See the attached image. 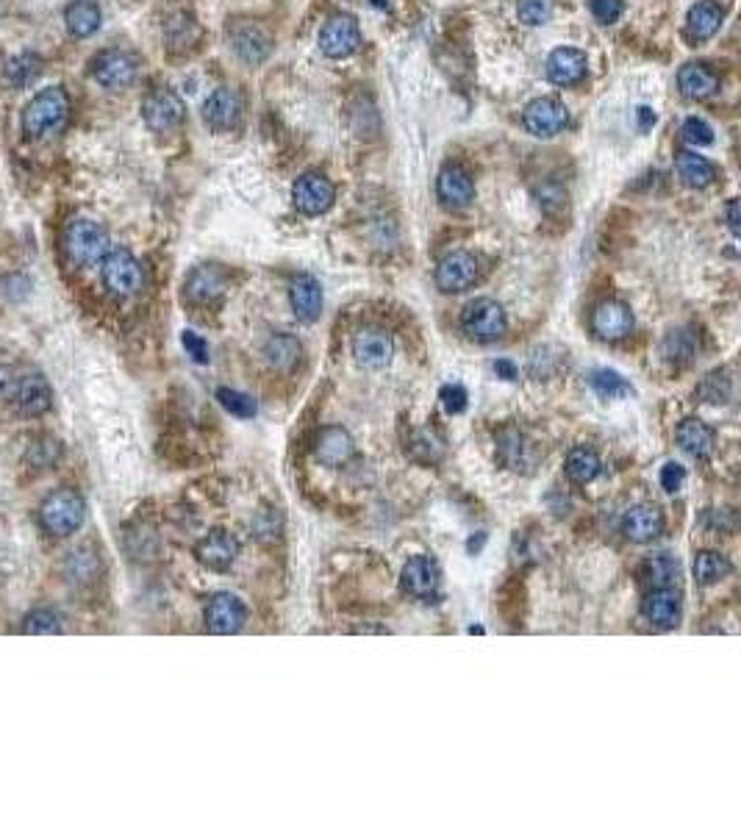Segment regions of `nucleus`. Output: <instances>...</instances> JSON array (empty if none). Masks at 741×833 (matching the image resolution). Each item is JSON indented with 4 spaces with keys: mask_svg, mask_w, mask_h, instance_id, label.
Listing matches in <instances>:
<instances>
[{
    "mask_svg": "<svg viewBox=\"0 0 741 833\" xmlns=\"http://www.w3.org/2000/svg\"><path fill=\"white\" fill-rule=\"evenodd\" d=\"M600 470H603V461H600V456H597L592 448L578 445V448H572L567 453L564 473H567V478L572 481V484H578V486L592 484L594 478L600 475Z\"/></svg>",
    "mask_w": 741,
    "mask_h": 833,
    "instance_id": "obj_32",
    "label": "nucleus"
},
{
    "mask_svg": "<svg viewBox=\"0 0 741 833\" xmlns=\"http://www.w3.org/2000/svg\"><path fill=\"white\" fill-rule=\"evenodd\" d=\"M181 345H184L186 356H192L195 364H209V345H206L203 336L195 334V331H184L181 334Z\"/></svg>",
    "mask_w": 741,
    "mask_h": 833,
    "instance_id": "obj_51",
    "label": "nucleus"
},
{
    "mask_svg": "<svg viewBox=\"0 0 741 833\" xmlns=\"http://www.w3.org/2000/svg\"><path fill=\"white\" fill-rule=\"evenodd\" d=\"M336 200L334 184L322 173H303L292 187V203L300 214L306 217H320L325 214Z\"/></svg>",
    "mask_w": 741,
    "mask_h": 833,
    "instance_id": "obj_12",
    "label": "nucleus"
},
{
    "mask_svg": "<svg viewBox=\"0 0 741 833\" xmlns=\"http://www.w3.org/2000/svg\"><path fill=\"white\" fill-rule=\"evenodd\" d=\"M433 278H436V286H439L445 295H458V292H464V289L478 284V278H481V262H478V256L470 253V250H453V253H447L445 259L439 262Z\"/></svg>",
    "mask_w": 741,
    "mask_h": 833,
    "instance_id": "obj_6",
    "label": "nucleus"
},
{
    "mask_svg": "<svg viewBox=\"0 0 741 833\" xmlns=\"http://www.w3.org/2000/svg\"><path fill=\"white\" fill-rule=\"evenodd\" d=\"M639 120H642V128H647V125H653L655 123L653 109H647V106H642V109H639Z\"/></svg>",
    "mask_w": 741,
    "mask_h": 833,
    "instance_id": "obj_56",
    "label": "nucleus"
},
{
    "mask_svg": "<svg viewBox=\"0 0 741 833\" xmlns=\"http://www.w3.org/2000/svg\"><path fill=\"white\" fill-rule=\"evenodd\" d=\"M697 348H700V345H697V336H694L692 331H686V328H678V331H669L661 353H664V359H667L669 364L686 367V364L697 356Z\"/></svg>",
    "mask_w": 741,
    "mask_h": 833,
    "instance_id": "obj_37",
    "label": "nucleus"
},
{
    "mask_svg": "<svg viewBox=\"0 0 741 833\" xmlns=\"http://www.w3.org/2000/svg\"><path fill=\"white\" fill-rule=\"evenodd\" d=\"M497 459H500L503 467L514 470V473L531 470L533 467V461H536L533 445H528V439H525V434L519 431L517 425L500 428V434H497Z\"/></svg>",
    "mask_w": 741,
    "mask_h": 833,
    "instance_id": "obj_25",
    "label": "nucleus"
},
{
    "mask_svg": "<svg viewBox=\"0 0 741 833\" xmlns=\"http://www.w3.org/2000/svg\"><path fill=\"white\" fill-rule=\"evenodd\" d=\"M217 400H220V406H223L228 414H234L239 420H250V417H256V411H259V403H256V400L250 398L247 392L231 389V386H220V389H217Z\"/></svg>",
    "mask_w": 741,
    "mask_h": 833,
    "instance_id": "obj_44",
    "label": "nucleus"
},
{
    "mask_svg": "<svg viewBox=\"0 0 741 833\" xmlns=\"http://www.w3.org/2000/svg\"><path fill=\"white\" fill-rule=\"evenodd\" d=\"M678 89L689 100L714 98L719 92V75L705 64H686L678 73Z\"/></svg>",
    "mask_w": 741,
    "mask_h": 833,
    "instance_id": "obj_29",
    "label": "nucleus"
},
{
    "mask_svg": "<svg viewBox=\"0 0 741 833\" xmlns=\"http://www.w3.org/2000/svg\"><path fill=\"white\" fill-rule=\"evenodd\" d=\"M680 134H683V139L689 145H711L714 142V128L705 123V120H700V117H689L683 123V128H680Z\"/></svg>",
    "mask_w": 741,
    "mask_h": 833,
    "instance_id": "obj_48",
    "label": "nucleus"
},
{
    "mask_svg": "<svg viewBox=\"0 0 741 833\" xmlns=\"http://www.w3.org/2000/svg\"><path fill=\"white\" fill-rule=\"evenodd\" d=\"M589 386L600 398L614 400V398H625V395H633V386L617 373V370H594L589 375Z\"/></svg>",
    "mask_w": 741,
    "mask_h": 833,
    "instance_id": "obj_42",
    "label": "nucleus"
},
{
    "mask_svg": "<svg viewBox=\"0 0 741 833\" xmlns=\"http://www.w3.org/2000/svg\"><path fill=\"white\" fill-rule=\"evenodd\" d=\"M14 381H17V375H14L12 364H6V361L0 359V398L12 395Z\"/></svg>",
    "mask_w": 741,
    "mask_h": 833,
    "instance_id": "obj_54",
    "label": "nucleus"
},
{
    "mask_svg": "<svg viewBox=\"0 0 741 833\" xmlns=\"http://www.w3.org/2000/svg\"><path fill=\"white\" fill-rule=\"evenodd\" d=\"M728 225L733 234H739V203L736 200H730L728 206Z\"/></svg>",
    "mask_w": 741,
    "mask_h": 833,
    "instance_id": "obj_55",
    "label": "nucleus"
},
{
    "mask_svg": "<svg viewBox=\"0 0 741 833\" xmlns=\"http://www.w3.org/2000/svg\"><path fill=\"white\" fill-rule=\"evenodd\" d=\"M87 520V500L75 489H56L39 506V523L50 536L75 534Z\"/></svg>",
    "mask_w": 741,
    "mask_h": 833,
    "instance_id": "obj_1",
    "label": "nucleus"
},
{
    "mask_svg": "<svg viewBox=\"0 0 741 833\" xmlns=\"http://www.w3.org/2000/svg\"><path fill=\"white\" fill-rule=\"evenodd\" d=\"M722 20H725V9L717 0H700L686 17V37L692 42H708L719 31Z\"/></svg>",
    "mask_w": 741,
    "mask_h": 833,
    "instance_id": "obj_30",
    "label": "nucleus"
},
{
    "mask_svg": "<svg viewBox=\"0 0 741 833\" xmlns=\"http://www.w3.org/2000/svg\"><path fill=\"white\" fill-rule=\"evenodd\" d=\"M242 112H245L242 95L231 87L214 89L209 100L203 103V117L214 131H234L242 123Z\"/></svg>",
    "mask_w": 741,
    "mask_h": 833,
    "instance_id": "obj_21",
    "label": "nucleus"
},
{
    "mask_svg": "<svg viewBox=\"0 0 741 833\" xmlns=\"http://www.w3.org/2000/svg\"><path fill=\"white\" fill-rule=\"evenodd\" d=\"M59 456H62V445H59L56 439H50V436L37 439V442L31 445V450H28V459H31L34 467H50V464L59 461Z\"/></svg>",
    "mask_w": 741,
    "mask_h": 833,
    "instance_id": "obj_47",
    "label": "nucleus"
},
{
    "mask_svg": "<svg viewBox=\"0 0 741 833\" xmlns=\"http://www.w3.org/2000/svg\"><path fill=\"white\" fill-rule=\"evenodd\" d=\"M642 578L650 589L658 586H675L680 578V564L669 553H658L642 564Z\"/></svg>",
    "mask_w": 741,
    "mask_h": 833,
    "instance_id": "obj_36",
    "label": "nucleus"
},
{
    "mask_svg": "<svg viewBox=\"0 0 741 833\" xmlns=\"http://www.w3.org/2000/svg\"><path fill=\"white\" fill-rule=\"evenodd\" d=\"M664 525H667L664 511L658 509V506H650V503H642V506H633L625 514L622 534L630 542H636V545H647V542H653V539L664 534Z\"/></svg>",
    "mask_w": 741,
    "mask_h": 833,
    "instance_id": "obj_24",
    "label": "nucleus"
},
{
    "mask_svg": "<svg viewBox=\"0 0 741 833\" xmlns=\"http://www.w3.org/2000/svg\"><path fill=\"white\" fill-rule=\"evenodd\" d=\"M461 331L475 342H497L508 331L506 311L492 298L470 300L461 311Z\"/></svg>",
    "mask_w": 741,
    "mask_h": 833,
    "instance_id": "obj_4",
    "label": "nucleus"
},
{
    "mask_svg": "<svg viewBox=\"0 0 741 833\" xmlns=\"http://www.w3.org/2000/svg\"><path fill=\"white\" fill-rule=\"evenodd\" d=\"M694 395L700 398V403H728L733 398V384H730L728 370H714L700 381V386L694 389Z\"/></svg>",
    "mask_w": 741,
    "mask_h": 833,
    "instance_id": "obj_39",
    "label": "nucleus"
},
{
    "mask_svg": "<svg viewBox=\"0 0 741 833\" xmlns=\"http://www.w3.org/2000/svg\"><path fill=\"white\" fill-rule=\"evenodd\" d=\"M642 614L644 620L661 628V631H672L678 628L680 620H683V600H680V592L675 586H658V589H650L642 600Z\"/></svg>",
    "mask_w": 741,
    "mask_h": 833,
    "instance_id": "obj_17",
    "label": "nucleus"
},
{
    "mask_svg": "<svg viewBox=\"0 0 741 833\" xmlns=\"http://www.w3.org/2000/svg\"><path fill=\"white\" fill-rule=\"evenodd\" d=\"M12 400L17 414H23V417H42L50 409V403H53V389H50L45 375L28 373L14 381Z\"/></svg>",
    "mask_w": 741,
    "mask_h": 833,
    "instance_id": "obj_19",
    "label": "nucleus"
},
{
    "mask_svg": "<svg viewBox=\"0 0 741 833\" xmlns=\"http://www.w3.org/2000/svg\"><path fill=\"white\" fill-rule=\"evenodd\" d=\"M136 70H139V62H136L134 53H128V50H103V53H98L92 59V75L106 89L131 87L136 78Z\"/></svg>",
    "mask_w": 741,
    "mask_h": 833,
    "instance_id": "obj_14",
    "label": "nucleus"
},
{
    "mask_svg": "<svg viewBox=\"0 0 741 833\" xmlns=\"http://www.w3.org/2000/svg\"><path fill=\"white\" fill-rule=\"evenodd\" d=\"M400 584H403V592L414 600L431 603L439 597V589H442V570L431 556H414L403 564Z\"/></svg>",
    "mask_w": 741,
    "mask_h": 833,
    "instance_id": "obj_9",
    "label": "nucleus"
},
{
    "mask_svg": "<svg viewBox=\"0 0 741 833\" xmlns=\"http://www.w3.org/2000/svg\"><path fill=\"white\" fill-rule=\"evenodd\" d=\"M439 400H442L447 414H461V411L467 409V403H470V395H467V389L461 384H445L439 389Z\"/></svg>",
    "mask_w": 741,
    "mask_h": 833,
    "instance_id": "obj_49",
    "label": "nucleus"
},
{
    "mask_svg": "<svg viewBox=\"0 0 741 833\" xmlns=\"http://www.w3.org/2000/svg\"><path fill=\"white\" fill-rule=\"evenodd\" d=\"M289 303L300 323H317L322 314V286L314 275H297L289 286Z\"/></svg>",
    "mask_w": 741,
    "mask_h": 833,
    "instance_id": "obj_27",
    "label": "nucleus"
},
{
    "mask_svg": "<svg viewBox=\"0 0 741 833\" xmlns=\"http://www.w3.org/2000/svg\"><path fill=\"white\" fill-rule=\"evenodd\" d=\"M20 634L28 636H53L62 634V617L53 609L28 611L20 622Z\"/></svg>",
    "mask_w": 741,
    "mask_h": 833,
    "instance_id": "obj_41",
    "label": "nucleus"
},
{
    "mask_svg": "<svg viewBox=\"0 0 741 833\" xmlns=\"http://www.w3.org/2000/svg\"><path fill=\"white\" fill-rule=\"evenodd\" d=\"M675 442L683 453H689L692 459H708L714 448H717V434L708 423H703L700 417H686L683 423L675 428Z\"/></svg>",
    "mask_w": 741,
    "mask_h": 833,
    "instance_id": "obj_26",
    "label": "nucleus"
},
{
    "mask_svg": "<svg viewBox=\"0 0 741 833\" xmlns=\"http://www.w3.org/2000/svg\"><path fill=\"white\" fill-rule=\"evenodd\" d=\"M353 356L364 370H383L395 356V339L381 325H364L353 336Z\"/></svg>",
    "mask_w": 741,
    "mask_h": 833,
    "instance_id": "obj_8",
    "label": "nucleus"
},
{
    "mask_svg": "<svg viewBox=\"0 0 741 833\" xmlns=\"http://www.w3.org/2000/svg\"><path fill=\"white\" fill-rule=\"evenodd\" d=\"M586 75V53L578 48H558L547 59V78L556 87H575Z\"/></svg>",
    "mask_w": 741,
    "mask_h": 833,
    "instance_id": "obj_28",
    "label": "nucleus"
},
{
    "mask_svg": "<svg viewBox=\"0 0 741 833\" xmlns=\"http://www.w3.org/2000/svg\"><path fill=\"white\" fill-rule=\"evenodd\" d=\"M436 195H439L445 209H453V212L467 209L472 200H475L472 175L461 164H447V167H442L439 178H436Z\"/></svg>",
    "mask_w": 741,
    "mask_h": 833,
    "instance_id": "obj_20",
    "label": "nucleus"
},
{
    "mask_svg": "<svg viewBox=\"0 0 741 833\" xmlns=\"http://www.w3.org/2000/svg\"><path fill=\"white\" fill-rule=\"evenodd\" d=\"M622 12H625V0H592V14L597 23H617Z\"/></svg>",
    "mask_w": 741,
    "mask_h": 833,
    "instance_id": "obj_50",
    "label": "nucleus"
},
{
    "mask_svg": "<svg viewBox=\"0 0 741 833\" xmlns=\"http://www.w3.org/2000/svg\"><path fill=\"white\" fill-rule=\"evenodd\" d=\"M536 198H539V206H542L544 214H558L567 206V189L556 184V181H547V184L536 189Z\"/></svg>",
    "mask_w": 741,
    "mask_h": 833,
    "instance_id": "obj_46",
    "label": "nucleus"
},
{
    "mask_svg": "<svg viewBox=\"0 0 741 833\" xmlns=\"http://www.w3.org/2000/svg\"><path fill=\"white\" fill-rule=\"evenodd\" d=\"M39 70H42V59H39L37 53H23V56L9 59V64H6V78H9L12 87H28V84H34Z\"/></svg>",
    "mask_w": 741,
    "mask_h": 833,
    "instance_id": "obj_43",
    "label": "nucleus"
},
{
    "mask_svg": "<svg viewBox=\"0 0 741 833\" xmlns=\"http://www.w3.org/2000/svg\"><path fill=\"white\" fill-rule=\"evenodd\" d=\"M203 620L211 634L217 636H234L245 628L247 622V606L231 592H217L209 597Z\"/></svg>",
    "mask_w": 741,
    "mask_h": 833,
    "instance_id": "obj_13",
    "label": "nucleus"
},
{
    "mask_svg": "<svg viewBox=\"0 0 741 833\" xmlns=\"http://www.w3.org/2000/svg\"><path fill=\"white\" fill-rule=\"evenodd\" d=\"M320 48L328 59H347L361 48V28L353 14H334L320 31Z\"/></svg>",
    "mask_w": 741,
    "mask_h": 833,
    "instance_id": "obj_11",
    "label": "nucleus"
},
{
    "mask_svg": "<svg viewBox=\"0 0 741 833\" xmlns=\"http://www.w3.org/2000/svg\"><path fill=\"white\" fill-rule=\"evenodd\" d=\"M517 12L525 25H544L553 17V0H519Z\"/></svg>",
    "mask_w": 741,
    "mask_h": 833,
    "instance_id": "obj_45",
    "label": "nucleus"
},
{
    "mask_svg": "<svg viewBox=\"0 0 741 833\" xmlns=\"http://www.w3.org/2000/svg\"><path fill=\"white\" fill-rule=\"evenodd\" d=\"M589 325H592V334L600 342H622L625 336L633 334L636 320H633V311H630L628 303L608 298L594 306Z\"/></svg>",
    "mask_w": 741,
    "mask_h": 833,
    "instance_id": "obj_10",
    "label": "nucleus"
},
{
    "mask_svg": "<svg viewBox=\"0 0 741 833\" xmlns=\"http://www.w3.org/2000/svg\"><path fill=\"white\" fill-rule=\"evenodd\" d=\"M184 100L175 95L173 89L156 87L150 89L145 100H142V117L145 125L156 134H170L178 125L184 123Z\"/></svg>",
    "mask_w": 741,
    "mask_h": 833,
    "instance_id": "obj_7",
    "label": "nucleus"
},
{
    "mask_svg": "<svg viewBox=\"0 0 741 833\" xmlns=\"http://www.w3.org/2000/svg\"><path fill=\"white\" fill-rule=\"evenodd\" d=\"M492 370H494V375H497V378H503V381H517L519 378V367L514 364V361H508V359L494 361Z\"/></svg>",
    "mask_w": 741,
    "mask_h": 833,
    "instance_id": "obj_53",
    "label": "nucleus"
},
{
    "mask_svg": "<svg viewBox=\"0 0 741 833\" xmlns=\"http://www.w3.org/2000/svg\"><path fill=\"white\" fill-rule=\"evenodd\" d=\"M236 556H239V539L225 528H214L195 545V559L211 572L231 570Z\"/></svg>",
    "mask_w": 741,
    "mask_h": 833,
    "instance_id": "obj_18",
    "label": "nucleus"
},
{
    "mask_svg": "<svg viewBox=\"0 0 741 833\" xmlns=\"http://www.w3.org/2000/svg\"><path fill=\"white\" fill-rule=\"evenodd\" d=\"M103 284L117 298H134L142 289L145 273L131 250L114 248L103 256Z\"/></svg>",
    "mask_w": 741,
    "mask_h": 833,
    "instance_id": "obj_5",
    "label": "nucleus"
},
{
    "mask_svg": "<svg viewBox=\"0 0 741 833\" xmlns=\"http://www.w3.org/2000/svg\"><path fill=\"white\" fill-rule=\"evenodd\" d=\"M522 123H525V128L531 131L533 137L550 139L567 128L569 112L558 98H536L525 106Z\"/></svg>",
    "mask_w": 741,
    "mask_h": 833,
    "instance_id": "obj_15",
    "label": "nucleus"
},
{
    "mask_svg": "<svg viewBox=\"0 0 741 833\" xmlns=\"http://www.w3.org/2000/svg\"><path fill=\"white\" fill-rule=\"evenodd\" d=\"M228 39L234 45L236 56L245 64H253V67L264 62L272 50L270 31L264 25L253 23V20H236L228 28Z\"/></svg>",
    "mask_w": 741,
    "mask_h": 833,
    "instance_id": "obj_16",
    "label": "nucleus"
},
{
    "mask_svg": "<svg viewBox=\"0 0 741 833\" xmlns=\"http://www.w3.org/2000/svg\"><path fill=\"white\" fill-rule=\"evenodd\" d=\"M70 117V98L59 87H50L39 92L37 98L25 106L23 112V131L31 139L48 137L53 131H59Z\"/></svg>",
    "mask_w": 741,
    "mask_h": 833,
    "instance_id": "obj_2",
    "label": "nucleus"
},
{
    "mask_svg": "<svg viewBox=\"0 0 741 833\" xmlns=\"http://www.w3.org/2000/svg\"><path fill=\"white\" fill-rule=\"evenodd\" d=\"M678 175L683 184L692 189H705L717 181V167L708 162L705 156L694 150H680L678 153Z\"/></svg>",
    "mask_w": 741,
    "mask_h": 833,
    "instance_id": "obj_31",
    "label": "nucleus"
},
{
    "mask_svg": "<svg viewBox=\"0 0 741 833\" xmlns=\"http://www.w3.org/2000/svg\"><path fill=\"white\" fill-rule=\"evenodd\" d=\"M372 3H375V6H381V9L386 6V0H372Z\"/></svg>",
    "mask_w": 741,
    "mask_h": 833,
    "instance_id": "obj_57",
    "label": "nucleus"
},
{
    "mask_svg": "<svg viewBox=\"0 0 741 833\" xmlns=\"http://www.w3.org/2000/svg\"><path fill=\"white\" fill-rule=\"evenodd\" d=\"M67 28L73 37H92L100 28V6L95 0H73L64 12Z\"/></svg>",
    "mask_w": 741,
    "mask_h": 833,
    "instance_id": "obj_35",
    "label": "nucleus"
},
{
    "mask_svg": "<svg viewBox=\"0 0 741 833\" xmlns=\"http://www.w3.org/2000/svg\"><path fill=\"white\" fill-rule=\"evenodd\" d=\"M64 250H67V259L73 264L92 267V264L103 262V256L109 253V234L95 220L78 217L64 231Z\"/></svg>",
    "mask_w": 741,
    "mask_h": 833,
    "instance_id": "obj_3",
    "label": "nucleus"
},
{
    "mask_svg": "<svg viewBox=\"0 0 741 833\" xmlns=\"http://www.w3.org/2000/svg\"><path fill=\"white\" fill-rule=\"evenodd\" d=\"M98 570H100L98 556H95L89 548H75L73 553H67V559H64V572H67V578H70V581H78V584L92 581V578L98 575Z\"/></svg>",
    "mask_w": 741,
    "mask_h": 833,
    "instance_id": "obj_40",
    "label": "nucleus"
},
{
    "mask_svg": "<svg viewBox=\"0 0 741 833\" xmlns=\"http://www.w3.org/2000/svg\"><path fill=\"white\" fill-rule=\"evenodd\" d=\"M225 286H228V281H225V273L217 264H200L186 278L184 295L195 306H209L214 300L223 298Z\"/></svg>",
    "mask_w": 741,
    "mask_h": 833,
    "instance_id": "obj_23",
    "label": "nucleus"
},
{
    "mask_svg": "<svg viewBox=\"0 0 741 833\" xmlns=\"http://www.w3.org/2000/svg\"><path fill=\"white\" fill-rule=\"evenodd\" d=\"M730 572H733V564L725 553L719 550H700L694 556V581L700 586H714L719 581H725Z\"/></svg>",
    "mask_w": 741,
    "mask_h": 833,
    "instance_id": "obj_34",
    "label": "nucleus"
},
{
    "mask_svg": "<svg viewBox=\"0 0 741 833\" xmlns=\"http://www.w3.org/2000/svg\"><path fill=\"white\" fill-rule=\"evenodd\" d=\"M683 481H686V470H683L680 464L669 461V464L661 467V486H664L667 492H680Z\"/></svg>",
    "mask_w": 741,
    "mask_h": 833,
    "instance_id": "obj_52",
    "label": "nucleus"
},
{
    "mask_svg": "<svg viewBox=\"0 0 741 833\" xmlns=\"http://www.w3.org/2000/svg\"><path fill=\"white\" fill-rule=\"evenodd\" d=\"M314 459L325 467H345L347 461L356 456V442L347 434L342 425H325L320 434L314 436Z\"/></svg>",
    "mask_w": 741,
    "mask_h": 833,
    "instance_id": "obj_22",
    "label": "nucleus"
},
{
    "mask_svg": "<svg viewBox=\"0 0 741 833\" xmlns=\"http://www.w3.org/2000/svg\"><path fill=\"white\" fill-rule=\"evenodd\" d=\"M406 450L411 453V459L422 461V464H433V461L442 459V453H445V439L436 434V431H431V428H422V431L411 436Z\"/></svg>",
    "mask_w": 741,
    "mask_h": 833,
    "instance_id": "obj_38",
    "label": "nucleus"
},
{
    "mask_svg": "<svg viewBox=\"0 0 741 833\" xmlns=\"http://www.w3.org/2000/svg\"><path fill=\"white\" fill-rule=\"evenodd\" d=\"M300 356H303V345L292 334H272L264 342V359L275 370H292Z\"/></svg>",
    "mask_w": 741,
    "mask_h": 833,
    "instance_id": "obj_33",
    "label": "nucleus"
}]
</instances>
